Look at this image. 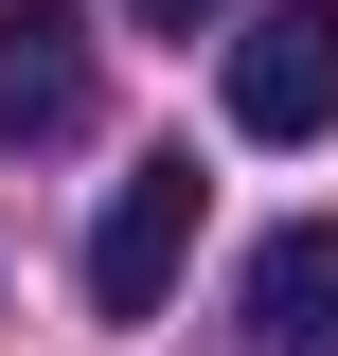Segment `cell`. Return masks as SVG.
Here are the masks:
<instances>
[{
    "mask_svg": "<svg viewBox=\"0 0 338 356\" xmlns=\"http://www.w3.org/2000/svg\"><path fill=\"white\" fill-rule=\"evenodd\" d=\"M196 214H214V178L161 143V161L89 214V303H107V321H161V303H178V267H196Z\"/></svg>",
    "mask_w": 338,
    "mask_h": 356,
    "instance_id": "6da1fadb",
    "label": "cell"
},
{
    "mask_svg": "<svg viewBox=\"0 0 338 356\" xmlns=\"http://www.w3.org/2000/svg\"><path fill=\"white\" fill-rule=\"evenodd\" d=\"M72 125H89V18L0 0V143H72Z\"/></svg>",
    "mask_w": 338,
    "mask_h": 356,
    "instance_id": "3957f363",
    "label": "cell"
},
{
    "mask_svg": "<svg viewBox=\"0 0 338 356\" xmlns=\"http://www.w3.org/2000/svg\"><path fill=\"white\" fill-rule=\"evenodd\" d=\"M232 125L250 143H321L338 125V0H267L232 36Z\"/></svg>",
    "mask_w": 338,
    "mask_h": 356,
    "instance_id": "7a4b0ae2",
    "label": "cell"
},
{
    "mask_svg": "<svg viewBox=\"0 0 338 356\" xmlns=\"http://www.w3.org/2000/svg\"><path fill=\"white\" fill-rule=\"evenodd\" d=\"M143 18H161V36H178V18H214V0H143Z\"/></svg>",
    "mask_w": 338,
    "mask_h": 356,
    "instance_id": "5b68a950",
    "label": "cell"
},
{
    "mask_svg": "<svg viewBox=\"0 0 338 356\" xmlns=\"http://www.w3.org/2000/svg\"><path fill=\"white\" fill-rule=\"evenodd\" d=\"M250 339L267 356H338V214H303V232L250 250Z\"/></svg>",
    "mask_w": 338,
    "mask_h": 356,
    "instance_id": "277c9868",
    "label": "cell"
}]
</instances>
